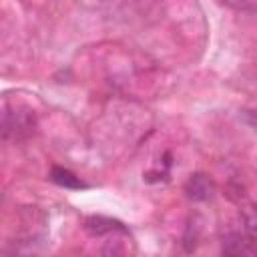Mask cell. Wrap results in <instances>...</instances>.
Segmentation results:
<instances>
[{"mask_svg":"<svg viewBox=\"0 0 257 257\" xmlns=\"http://www.w3.org/2000/svg\"><path fill=\"white\" fill-rule=\"evenodd\" d=\"M243 219H245V227H247V231L253 233V235H257V207L249 209V211L245 213Z\"/></svg>","mask_w":257,"mask_h":257,"instance_id":"5","label":"cell"},{"mask_svg":"<svg viewBox=\"0 0 257 257\" xmlns=\"http://www.w3.org/2000/svg\"><path fill=\"white\" fill-rule=\"evenodd\" d=\"M223 257H257V243L243 233H231L223 239Z\"/></svg>","mask_w":257,"mask_h":257,"instance_id":"1","label":"cell"},{"mask_svg":"<svg viewBox=\"0 0 257 257\" xmlns=\"http://www.w3.org/2000/svg\"><path fill=\"white\" fill-rule=\"evenodd\" d=\"M185 191H187V197L193 199V201H207L213 195L215 187H213V181L207 175L195 173V175L189 177V181L185 185Z\"/></svg>","mask_w":257,"mask_h":257,"instance_id":"2","label":"cell"},{"mask_svg":"<svg viewBox=\"0 0 257 257\" xmlns=\"http://www.w3.org/2000/svg\"><path fill=\"white\" fill-rule=\"evenodd\" d=\"M50 181L56 183V185H60V187H64V189H82L84 187V183L72 171L62 169V167H54L50 171Z\"/></svg>","mask_w":257,"mask_h":257,"instance_id":"3","label":"cell"},{"mask_svg":"<svg viewBox=\"0 0 257 257\" xmlns=\"http://www.w3.org/2000/svg\"><path fill=\"white\" fill-rule=\"evenodd\" d=\"M86 229L92 231L94 235H102V233L114 231V229H120V231H122L120 223H116V221H112V219H104V217H88V219H86Z\"/></svg>","mask_w":257,"mask_h":257,"instance_id":"4","label":"cell"}]
</instances>
